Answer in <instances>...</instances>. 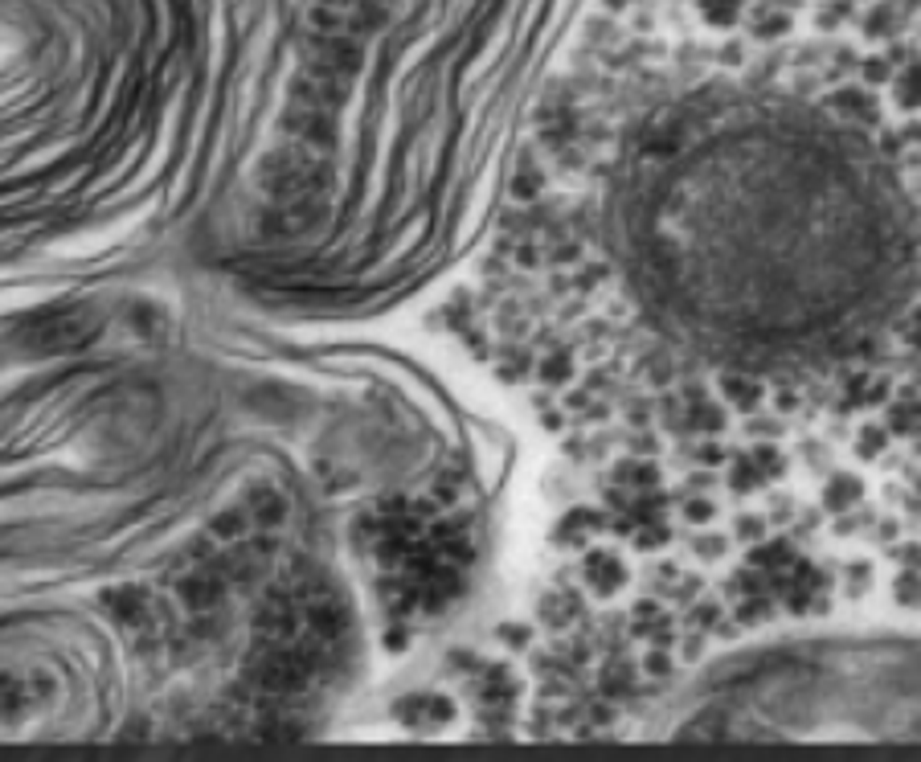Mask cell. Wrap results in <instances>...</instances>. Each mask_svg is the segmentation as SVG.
<instances>
[{
    "label": "cell",
    "instance_id": "1",
    "mask_svg": "<svg viewBox=\"0 0 921 762\" xmlns=\"http://www.w3.org/2000/svg\"><path fill=\"white\" fill-rule=\"evenodd\" d=\"M426 332L549 443L618 697L921 619V0H582Z\"/></svg>",
    "mask_w": 921,
    "mask_h": 762
},
{
    "label": "cell",
    "instance_id": "2",
    "mask_svg": "<svg viewBox=\"0 0 921 762\" xmlns=\"http://www.w3.org/2000/svg\"><path fill=\"white\" fill-rule=\"evenodd\" d=\"M512 443L451 373L180 263L0 283V742L357 734L484 619Z\"/></svg>",
    "mask_w": 921,
    "mask_h": 762
},
{
    "label": "cell",
    "instance_id": "3",
    "mask_svg": "<svg viewBox=\"0 0 921 762\" xmlns=\"http://www.w3.org/2000/svg\"><path fill=\"white\" fill-rule=\"evenodd\" d=\"M562 37L549 0H217L177 263L307 324L426 307L484 242Z\"/></svg>",
    "mask_w": 921,
    "mask_h": 762
},
{
    "label": "cell",
    "instance_id": "4",
    "mask_svg": "<svg viewBox=\"0 0 921 762\" xmlns=\"http://www.w3.org/2000/svg\"><path fill=\"white\" fill-rule=\"evenodd\" d=\"M217 0H0V283L177 263Z\"/></svg>",
    "mask_w": 921,
    "mask_h": 762
}]
</instances>
